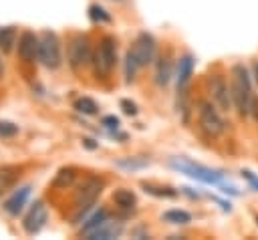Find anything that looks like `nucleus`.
Instances as JSON below:
<instances>
[{"instance_id": "1", "label": "nucleus", "mask_w": 258, "mask_h": 240, "mask_svg": "<svg viewBox=\"0 0 258 240\" xmlns=\"http://www.w3.org/2000/svg\"><path fill=\"white\" fill-rule=\"evenodd\" d=\"M232 99H234V107L238 109L240 115H246L250 111L252 105V81H250V73L244 65H234L232 67Z\"/></svg>"}, {"instance_id": "2", "label": "nucleus", "mask_w": 258, "mask_h": 240, "mask_svg": "<svg viewBox=\"0 0 258 240\" xmlns=\"http://www.w3.org/2000/svg\"><path fill=\"white\" fill-rule=\"evenodd\" d=\"M69 65L79 71L83 67H87L91 61H93V52H91V44H89V38L83 36V34H77L69 40Z\"/></svg>"}, {"instance_id": "3", "label": "nucleus", "mask_w": 258, "mask_h": 240, "mask_svg": "<svg viewBox=\"0 0 258 240\" xmlns=\"http://www.w3.org/2000/svg\"><path fill=\"white\" fill-rule=\"evenodd\" d=\"M93 61H95V67H97V73L101 75H109L117 63V42L113 36H105L99 44V48L95 50L93 54Z\"/></svg>"}, {"instance_id": "4", "label": "nucleus", "mask_w": 258, "mask_h": 240, "mask_svg": "<svg viewBox=\"0 0 258 240\" xmlns=\"http://www.w3.org/2000/svg\"><path fill=\"white\" fill-rule=\"evenodd\" d=\"M38 58L48 69H56L60 65V44H58L54 32L46 30L38 38Z\"/></svg>"}, {"instance_id": "5", "label": "nucleus", "mask_w": 258, "mask_h": 240, "mask_svg": "<svg viewBox=\"0 0 258 240\" xmlns=\"http://www.w3.org/2000/svg\"><path fill=\"white\" fill-rule=\"evenodd\" d=\"M200 125L202 129L208 133V135H220L224 129H226V123L222 119V115L218 113V109L208 103V101H202L200 103Z\"/></svg>"}, {"instance_id": "6", "label": "nucleus", "mask_w": 258, "mask_h": 240, "mask_svg": "<svg viewBox=\"0 0 258 240\" xmlns=\"http://www.w3.org/2000/svg\"><path fill=\"white\" fill-rule=\"evenodd\" d=\"M101 192H103V182L97 179V177H89V179L79 188V192H77V198H75L77 210H79L81 214L87 212V210L95 204V200L99 198Z\"/></svg>"}, {"instance_id": "7", "label": "nucleus", "mask_w": 258, "mask_h": 240, "mask_svg": "<svg viewBox=\"0 0 258 240\" xmlns=\"http://www.w3.org/2000/svg\"><path fill=\"white\" fill-rule=\"evenodd\" d=\"M210 93H212V99L216 101V105L222 109V111H230L232 105H234V99H232V89L228 87V83L220 77V75H214L210 79Z\"/></svg>"}, {"instance_id": "8", "label": "nucleus", "mask_w": 258, "mask_h": 240, "mask_svg": "<svg viewBox=\"0 0 258 240\" xmlns=\"http://www.w3.org/2000/svg\"><path fill=\"white\" fill-rule=\"evenodd\" d=\"M131 52H133V56L137 58L139 67H145L147 63H151V58H153V54H155V40H153V36L147 34V32H141V34L135 38V42H133V46H131Z\"/></svg>"}, {"instance_id": "9", "label": "nucleus", "mask_w": 258, "mask_h": 240, "mask_svg": "<svg viewBox=\"0 0 258 240\" xmlns=\"http://www.w3.org/2000/svg\"><path fill=\"white\" fill-rule=\"evenodd\" d=\"M173 167H177V169L185 171L187 175H191V177H196V179H202V182H206V184H218V182H220V173L210 171V169H206V167H202V165H196V163H191V161H173Z\"/></svg>"}, {"instance_id": "10", "label": "nucleus", "mask_w": 258, "mask_h": 240, "mask_svg": "<svg viewBox=\"0 0 258 240\" xmlns=\"http://www.w3.org/2000/svg\"><path fill=\"white\" fill-rule=\"evenodd\" d=\"M46 216H48V212H46V206L42 204V202H36L32 208H30V212H28V216L24 218V222H22V226H24V232L26 234H36L42 226H44V222H46Z\"/></svg>"}, {"instance_id": "11", "label": "nucleus", "mask_w": 258, "mask_h": 240, "mask_svg": "<svg viewBox=\"0 0 258 240\" xmlns=\"http://www.w3.org/2000/svg\"><path fill=\"white\" fill-rule=\"evenodd\" d=\"M18 56L24 63H32L38 56V38H36L34 32L26 30V32L20 34V40H18Z\"/></svg>"}, {"instance_id": "12", "label": "nucleus", "mask_w": 258, "mask_h": 240, "mask_svg": "<svg viewBox=\"0 0 258 240\" xmlns=\"http://www.w3.org/2000/svg\"><path fill=\"white\" fill-rule=\"evenodd\" d=\"M191 73H194V58L189 54H185L177 63V91L185 89V85L191 79Z\"/></svg>"}, {"instance_id": "13", "label": "nucleus", "mask_w": 258, "mask_h": 240, "mask_svg": "<svg viewBox=\"0 0 258 240\" xmlns=\"http://www.w3.org/2000/svg\"><path fill=\"white\" fill-rule=\"evenodd\" d=\"M28 196H30V186H24V188H20L12 198H8L6 200V204H4V210L8 212V214H12V216H16L22 208H24V204H26V200H28Z\"/></svg>"}, {"instance_id": "14", "label": "nucleus", "mask_w": 258, "mask_h": 240, "mask_svg": "<svg viewBox=\"0 0 258 240\" xmlns=\"http://www.w3.org/2000/svg\"><path fill=\"white\" fill-rule=\"evenodd\" d=\"M113 202H115V206H119L121 210H133L135 204H137V198H135V194H133L131 190L119 188V190L113 192Z\"/></svg>"}, {"instance_id": "15", "label": "nucleus", "mask_w": 258, "mask_h": 240, "mask_svg": "<svg viewBox=\"0 0 258 240\" xmlns=\"http://www.w3.org/2000/svg\"><path fill=\"white\" fill-rule=\"evenodd\" d=\"M20 175V167L16 165H0V194L10 190L14 186V182Z\"/></svg>"}, {"instance_id": "16", "label": "nucleus", "mask_w": 258, "mask_h": 240, "mask_svg": "<svg viewBox=\"0 0 258 240\" xmlns=\"http://www.w3.org/2000/svg\"><path fill=\"white\" fill-rule=\"evenodd\" d=\"M119 232H121V226H119V224L105 220L97 230H93V232L89 234V238H115Z\"/></svg>"}, {"instance_id": "17", "label": "nucleus", "mask_w": 258, "mask_h": 240, "mask_svg": "<svg viewBox=\"0 0 258 240\" xmlns=\"http://www.w3.org/2000/svg\"><path fill=\"white\" fill-rule=\"evenodd\" d=\"M14 40H16V30H14V26H4V28H0V48H2V52H8V50L12 48V44H14Z\"/></svg>"}, {"instance_id": "18", "label": "nucleus", "mask_w": 258, "mask_h": 240, "mask_svg": "<svg viewBox=\"0 0 258 240\" xmlns=\"http://www.w3.org/2000/svg\"><path fill=\"white\" fill-rule=\"evenodd\" d=\"M75 169L73 167H62V169H58V173H56V177H54V188H67V186H71L73 182H75Z\"/></svg>"}, {"instance_id": "19", "label": "nucleus", "mask_w": 258, "mask_h": 240, "mask_svg": "<svg viewBox=\"0 0 258 240\" xmlns=\"http://www.w3.org/2000/svg\"><path fill=\"white\" fill-rule=\"evenodd\" d=\"M105 220H107V212H105V210L95 212V214L87 220V224H83V232H85V234H91V232H93V230H97Z\"/></svg>"}, {"instance_id": "20", "label": "nucleus", "mask_w": 258, "mask_h": 240, "mask_svg": "<svg viewBox=\"0 0 258 240\" xmlns=\"http://www.w3.org/2000/svg\"><path fill=\"white\" fill-rule=\"evenodd\" d=\"M163 220L169 222V224H187L191 220V216L187 212H183V210H167L163 214Z\"/></svg>"}, {"instance_id": "21", "label": "nucleus", "mask_w": 258, "mask_h": 240, "mask_svg": "<svg viewBox=\"0 0 258 240\" xmlns=\"http://www.w3.org/2000/svg\"><path fill=\"white\" fill-rule=\"evenodd\" d=\"M75 109L79 111V113H85V115H95L97 113V103L93 101V99H89V97H81L77 103H75Z\"/></svg>"}, {"instance_id": "22", "label": "nucleus", "mask_w": 258, "mask_h": 240, "mask_svg": "<svg viewBox=\"0 0 258 240\" xmlns=\"http://www.w3.org/2000/svg\"><path fill=\"white\" fill-rule=\"evenodd\" d=\"M169 75H171V65L167 58H161L157 63V83L159 85H165L169 81Z\"/></svg>"}, {"instance_id": "23", "label": "nucleus", "mask_w": 258, "mask_h": 240, "mask_svg": "<svg viewBox=\"0 0 258 240\" xmlns=\"http://www.w3.org/2000/svg\"><path fill=\"white\" fill-rule=\"evenodd\" d=\"M143 190L147 194H153V196H159V198H175L177 192L171 190V188H157V186H151V184H143Z\"/></svg>"}, {"instance_id": "24", "label": "nucleus", "mask_w": 258, "mask_h": 240, "mask_svg": "<svg viewBox=\"0 0 258 240\" xmlns=\"http://www.w3.org/2000/svg\"><path fill=\"white\" fill-rule=\"evenodd\" d=\"M137 69H139V63H137V58L133 56V52L129 50L127 56H125V77H127V81H133V79H135Z\"/></svg>"}, {"instance_id": "25", "label": "nucleus", "mask_w": 258, "mask_h": 240, "mask_svg": "<svg viewBox=\"0 0 258 240\" xmlns=\"http://www.w3.org/2000/svg\"><path fill=\"white\" fill-rule=\"evenodd\" d=\"M89 16H91L93 22H109V20H111V16H109L99 4H93V6L89 8Z\"/></svg>"}, {"instance_id": "26", "label": "nucleus", "mask_w": 258, "mask_h": 240, "mask_svg": "<svg viewBox=\"0 0 258 240\" xmlns=\"http://www.w3.org/2000/svg\"><path fill=\"white\" fill-rule=\"evenodd\" d=\"M18 133V125L8 123V121H0V137H12Z\"/></svg>"}, {"instance_id": "27", "label": "nucleus", "mask_w": 258, "mask_h": 240, "mask_svg": "<svg viewBox=\"0 0 258 240\" xmlns=\"http://www.w3.org/2000/svg\"><path fill=\"white\" fill-rule=\"evenodd\" d=\"M147 163H149L147 159H139V161H135V159H121V161H119V165L129 167V169H137V167H143V165H147Z\"/></svg>"}, {"instance_id": "28", "label": "nucleus", "mask_w": 258, "mask_h": 240, "mask_svg": "<svg viewBox=\"0 0 258 240\" xmlns=\"http://www.w3.org/2000/svg\"><path fill=\"white\" fill-rule=\"evenodd\" d=\"M121 107H123V111H125L127 115H135V113H137L135 103H131V101H127V99H123V101H121Z\"/></svg>"}, {"instance_id": "29", "label": "nucleus", "mask_w": 258, "mask_h": 240, "mask_svg": "<svg viewBox=\"0 0 258 240\" xmlns=\"http://www.w3.org/2000/svg\"><path fill=\"white\" fill-rule=\"evenodd\" d=\"M242 175H244V177H246V179H248V182H250V184H252L254 188H258V177H256V175H254L252 171L244 169V171H242Z\"/></svg>"}, {"instance_id": "30", "label": "nucleus", "mask_w": 258, "mask_h": 240, "mask_svg": "<svg viewBox=\"0 0 258 240\" xmlns=\"http://www.w3.org/2000/svg\"><path fill=\"white\" fill-rule=\"evenodd\" d=\"M103 123H105L107 127H117V125H119V119L111 115V117H105V119H103Z\"/></svg>"}, {"instance_id": "31", "label": "nucleus", "mask_w": 258, "mask_h": 240, "mask_svg": "<svg viewBox=\"0 0 258 240\" xmlns=\"http://www.w3.org/2000/svg\"><path fill=\"white\" fill-rule=\"evenodd\" d=\"M252 69H254V79H256V83H258V63H254Z\"/></svg>"}, {"instance_id": "32", "label": "nucleus", "mask_w": 258, "mask_h": 240, "mask_svg": "<svg viewBox=\"0 0 258 240\" xmlns=\"http://www.w3.org/2000/svg\"><path fill=\"white\" fill-rule=\"evenodd\" d=\"M0 73H2V61H0Z\"/></svg>"}, {"instance_id": "33", "label": "nucleus", "mask_w": 258, "mask_h": 240, "mask_svg": "<svg viewBox=\"0 0 258 240\" xmlns=\"http://www.w3.org/2000/svg\"><path fill=\"white\" fill-rule=\"evenodd\" d=\"M256 222H258V218H256Z\"/></svg>"}]
</instances>
